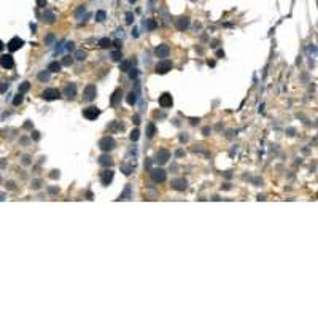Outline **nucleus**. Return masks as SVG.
I'll return each mask as SVG.
<instances>
[{
    "label": "nucleus",
    "instance_id": "obj_1",
    "mask_svg": "<svg viewBox=\"0 0 318 318\" xmlns=\"http://www.w3.org/2000/svg\"><path fill=\"white\" fill-rule=\"evenodd\" d=\"M115 146H116V142H115L113 137H103L99 142V148L102 151H105V153H108V151H111V150H115Z\"/></svg>",
    "mask_w": 318,
    "mask_h": 318
},
{
    "label": "nucleus",
    "instance_id": "obj_2",
    "mask_svg": "<svg viewBox=\"0 0 318 318\" xmlns=\"http://www.w3.org/2000/svg\"><path fill=\"white\" fill-rule=\"evenodd\" d=\"M154 70H156V73H159V75H164V73H167V72H169V70H172V62H170L169 59L159 61V62L156 64Z\"/></svg>",
    "mask_w": 318,
    "mask_h": 318
},
{
    "label": "nucleus",
    "instance_id": "obj_3",
    "mask_svg": "<svg viewBox=\"0 0 318 318\" xmlns=\"http://www.w3.org/2000/svg\"><path fill=\"white\" fill-rule=\"evenodd\" d=\"M42 97L45 100H56V99L61 97V91L57 87H48V89H45L42 92Z\"/></svg>",
    "mask_w": 318,
    "mask_h": 318
},
{
    "label": "nucleus",
    "instance_id": "obj_4",
    "mask_svg": "<svg viewBox=\"0 0 318 318\" xmlns=\"http://www.w3.org/2000/svg\"><path fill=\"white\" fill-rule=\"evenodd\" d=\"M151 178H153V181L156 183H164L165 178H167V173L164 169H153L151 170Z\"/></svg>",
    "mask_w": 318,
    "mask_h": 318
},
{
    "label": "nucleus",
    "instance_id": "obj_5",
    "mask_svg": "<svg viewBox=\"0 0 318 318\" xmlns=\"http://www.w3.org/2000/svg\"><path fill=\"white\" fill-rule=\"evenodd\" d=\"M84 100H87V102H92L94 99H95V95H97V89H95V86L94 84H87L86 87H84Z\"/></svg>",
    "mask_w": 318,
    "mask_h": 318
},
{
    "label": "nucleus",
    "instance_id": "obj_6",
    "mask_svg": "<svg viewBox=\"0 0 318 318\" xmlns=\"http://www.w3.org/2000/svg\"><path fill=\"white\" fill-rule=\"evenodd\" d=\"M22 45H24V40H22V38H19V37H13L10 42H8L6 46H8V50L13 53V51H18L19 48H22Z\"/></svg>",
    "mask_w": 318,
    "mask_h": 318
},
{
    "label": "nucleus",
    "instance_id": "obj_7",
    "mask_svg": "<svg viewBox=\"0 0 318 318\" xmlns=\"http://www.w3.org/2000/svg\"><path fill=\"white\" fill-rule=\"evenodd\" d=\"M0 65L3 68H13L14 67V61L11 54H2L0 56Z\"/></svg>",
    "mask_w": 318,
    "mask_h": 318
},
{
    "label": "nucleus",
    "instance_id": "obj_8",
    "mask_svg": "<svg viewBox=\"0 0 318 318\" xmlns=\"http://www.w3.org/2000/svg\"><path fill=\"white\" fill-rule=\"evenodd\" d=\"M172 103H173V99H172V95L169 92H164L162 95H159V105H161L162 108L172 107Z\"/></svg>",
    "mask_w": 318,
    "mask_h": 318
},
{
    "label": "nucleus",
    "instance_id": "obj_9",
    "mask_svg": "<svg viewBox=\"0 0 318 318\" xmlns=\"http://www.w3.org/2000/svg\"><path fill=\"white\" fill-rule=\"evenodd\" d=\"M83 115H84V118L86 119H95V118H99V115H100V110L99 108H95V107H87L84 111H83Z\"/></svg>",
    "mask_w": 318,
    "mask_h": 318
},
{
    "label": "nucleus",
    "instance_id": "obj_10",
    "mask_svg": "<svg viewBox=\"0 0 318 318\" xmlns=\"http://www.w3.org/2000/svg\"><path fill=\"white\" fill-rule=\"evenodd\" d=\"M169 159H170V151H167V150L157 151V154H156V162L157 164H165Z\"/></svg>",
    "mask_w": 318,
    "mask_h": 318
},
{
    "label": "nucleus",
    "instance_id": "obj_11",
    "mask_svg": "<svg viewBox=\"0 0 318 318\" xmlns=\"http://www.w3.org/2000/svg\"><path fill=\"white\" fill-rule=\"evenodd\" d=\"M113 177H115V173L113 170H103L100 173V181H102V185H110L111 181H113Z\"/></svg>",
    "mask_w": 318,
    "mask_h": 318
},
{
    "label": "nucleus",
    "instance_id": "obj_12",
    "mask_svg": "<svg viewBox=\"0 0 318 318\" xmlns=\"http://www.w3.org/2000/svg\"><path fill=\"white\" fill-rule=\"evenodd\" d=\"M64 95L68 99H73L76 95V84L75 83H68L65 87H64Z\"/></svg>",
    "mask_w": 318,
    "mask_h": 318
},
{
    "label": "nucleus",
    "instance_id": "obj_13",
    "mask_svg": "<svg viewBox=\"0 0 318 318\" xmlns=\"http://www.w3.org/2000/svg\"><path fill=\"white\" fill-rule=\"evenodd\" d=\"M172 188L177 189V191H185L188 188V181L185 178H177L172 181Z\"/></svg>",
    "mask_w": 318,
    "mask_h": 318
},
{
    "label": "nucleus",
    "instance_id": "obj_14",
    "mask_svg": "<svg viewBox=\"0 0 318 318\" xmlns=\"http://www.w3.org/2000/svg\"><path fill=\"white\" fill-rule=\"evenodd\" d=\"M170 53V48L167 46V45H159L156 50H154V54L157 56V57H167Z\"/></svg>",
    "mask_w": 318,
    "mask_h": 318
},
{
    "label": "nucleus",
    "instance_id": "obj_15",
    "mask_svg": "<svg viewBox=\"0 0 318 318\" xmlns=\"http://www.w3.org/2000/svg\"><path fill=\"white\" fill-rule=\"evenodd\" d=\"M121 95H123V91L121 89H116L113 94H111V97H110V105L111 107H116L119 102H121Z\"/></svg>",
    "mask_w": 318,
    "mask_h": 318
},
{
    "label": "nucleus",
    "instance_id": "obj_16",
    "mask_svg": "<svg viewBox=\"0 0 318 318\" xmlns=\"http://www.w3.org/2000/svg\"><path fill=\"white\" fill-rule=\"evenodd\" d=\"M99 164L103 165V167H110V165H113V157L110 154H102L99 157Z\"/></svg>",
    "mask_w": 318,
    "mask_h": 318
},
{
    "label": "nucleus",
    "instance_id": "obj_17",
    "mask_svg": "<svg viewBox=\"0 0 318 318\" xmlns=\"http://www.w3.org/2000/svg\"><path fill=\"white\" fill-rule=\"evenodd\" d=\"M175 26H177L178 30H185V29L189 27V19L186 18V16H185V18H178L177 22H175Z\"/></svg>",
    "mask_w": 318,
    "mask_h": 318
},
{
    "label": "nucleus",
    "instance_id": "obj_18",
    "mask_svg": "<svg viewBox=\"0 0 318 318\" xmlns=\"http://www.w3.org/2000/svg\"><path fill=\"white\" fill-rule=\"evenodd\" d=\"M42 18H43V22H46V24H53V22H54V19H56V16H54V13H53V11L45 10V13L42 14Z\"/></svg>",
    "mask_w": 318,
    "mask_h": 318
},
{
    "label": "nucleus",
    "instance_id": "obj_19",
    "mask_svg": "<svg viewBox=\"0 0 318 318\" xmlns=\"http://www.w3.org/2000/svg\"><path fill=\"white\" fill-rule=\"evenodd\" d=\"M124 129V126L121 123H118V121H113L110 126H108V131L110 132H116V131H123Z\"/></svg>",
    "mask_w": 318,
    "mask_h": 318
},
{
    "label": "nucleus",
    "instance_id": "obj_20",
    "mask_svg": "<svg viewBox=\"0 0 318 318\" xmlns=\"http://www.w3.org/2000/svg\"><path fill=\"white\" fill-rule=\"evenodd\" d=\"M134 167H135V164H126V162H123L121 164V170L124 172V175H131L132 170H134Z\"/></svg>",
    "mask_w": 318,
    "mask_h": 318
},
{
    "label": "nucleus",
    "instance_id": "obj_21",
    "mask_svg": "<svg viewBox=\"0 0 318 318\" xmlns=\"http://www.w3.org/2000/svg\"><path fill=\"white\" fill-rule=\"evenodd\" d=\"M110 57H111V61H115V62H121L123 54H121V51H119V50H116V51H111L110 53Z\"/></svg>",
    "mask_w": 318,
    "mask_h": 318
},
{
    "label": "nucleus",
    "instance_id": "obj_22",
    "mask_svg": "<svg viewBox=\"0 0 318 318\" xmlns=\"http://www.w3.org/2000/svg\"><path fill=\"white\" fill-rule=\"evenodd\" d=\"M126 102L129 103V105H135V102H137V94H135L134 91L127 94V97H126Z\"/></svg>",
    "mask_w": 318,
    "mask_h": 318
},
{
    "label": "nucleus",
    "instance_id": "obj_23",
    "mask_svg": "<svg viewBox=\"0 0 318 318\" xmlns=\"http://www.w3.org/2000/svg\"><path fill=\"white\" fill-rule=\"evenodd\" d=\"M61 67H62V64L57 62V61H54V62H51L50 65H48V70H50V72H59Z\"/></svg>",
    "mask_w": 318,
    "mask_h": 318
},
{
    "label": "nucleus",
    "instance_id": "obj_24",
    "mask_svg": "<svg viewBox=\"0 0 318 318\" xmlns=\"http://www.w3.org/2000/svg\"><path fill=\"white\" fill-rule=\"evenodd\" d=\"M131 61H121V64H119V70L121 72H129L131 70Z\"/></svg>",
    "mask_w": 318,
    "mask_h": 318
},
{
    "label": "nucleus",
    "instance_id": "obj_25",
    "mask_svg": "<svg viewBox=\"0 0 318 318\" xmlns=\"http://www.w3.org/2000/svg\"><path fill=\"white\" fill-rule=\"evenodd\" d=\"M154 134H156V127H154V124H153V123H150V124L146 126V137H148V139H151Z\"/></svg>",
    "mask_w": 318,
    "mask_h": 318
},
{
    "label": "nucleus",
    "instance_id": "obj_26",
    "mask_svg": "<svg viewBox=\"0 0 318 318\" xmlns=\"http://www.w3.org/2000/svg\"><path fill=\"white\" fill-rule=\"evenodd\" d=\"M105 18H107V13L103 11V10H100V11L95 13V21H97V22H103V21H105Z\"/></svg>",
    "mask_w": 318,
    "mask_h": 318
},
{
    "label": "nucleus",
    "instance_id": "obj_27",
    "mask_svg": "<svg viewBox=\"0 0 318 318\" xmlns=\"http://www.w3.org/2000/svg\"><path fill=\"white\" fill-rule=\"evenodd\" d=\"M29 89H30V83H29V81H24V83L19 84V89H18V91H19L21 94H24V92H27Z\"/></svg>",
    "mask_w": 318,
    "mask_h": 318
},
{
    "label": "nucleus",
    "instance_id": "obj_28",
    "mask_svg": "<svg viewBox=\"0 0 318 318\" xmlns=\"http://www.w3.org/2000/svg\"><path fill=\"white\" fill-rule=\"evenodd\" d=\"M50 73H51L50 70L42 72V73H38V80H40V81H48V80H50Z\"/></svg>",
    "mask_w": 318,
    "mask_h": 318
},
{
    "label": "nucleus",
    "instance_id": "obj_29",
    "mask_svg": "<svg viewBox=\"0 0 318 318\" xmlns=\"http://www.w3.org/2000/svg\"><path fill=\"white\" fill-rule=\"evenodd\" d=\"M110 45H111V40H108L107 37H103V38L99 40V46L100 48H108Z\"/></svg>",
    "mask_w": 318,
    "mask_h": 318
},
{
    "label": "nucleus",
    "instance_id": "obj_30",
    "mask_svg": "<svg viewBox=\"0 0 318 318\" xmlns=\"http://www.w3.org/2000/svg\"><path fill=\"white\" fill-rule=\"evenodd\" d=\"M86 56H87V54H86V51H83V50H78V51L75 53V57H76L78 61H84Z\"/></svg>",
    "mask_w": 318,
    "mask_h": 318
},
{
    "label": "nucleus",
    "instance_id": "obj_31",
    "mask_svg": "<svg viewBox=\"0 0 318 318\" xmlns=\"http://www.w3.org/2000/svg\"><path fill=\"white\" fill-rule=\"evenodd\" d=\"M62 65H72L73 64V57L72 56H64V59H62Z\"/></svg>",
    "mask_w": 318,
    "mask_h": 318
},
{
    "label": "nucleus",
    "instance_id": "obj_32",
    "mask_svg": "<svg viewBox=\"0 0 318 318\" xmlns=\"http://www.w3.org/2000/svg\"><path fill=\"white\" fill-rule=\"evenodd\" d=\"M139 137H140V131H139V129H134V131L131 132V140H132V142H137Z\"/></svg>",
    "mask_w": 318,
    "mask_h": 318
},
{
    "label": "nucleus",
    "instance_id": "obj_33",
    "mask_svg": "<svg viewBox=\"0 0 318 318\" xmlns=\"http://www.w3.org/2000/svg\"><path fill=\"white\" fill-rule=\"evenodd\" d=\"M129 196H131V185H127L126 186V191L121 194V197H119V199H129Z\"/></svg>",
    "mask_w": 318,
    "mask_h": 318
},
{
    "label": "nucleus",
    "instance_id": "obj_34",
    "mask_svg": "<svg viewBox=\"0 0 318 318\" xmlns=\"http://www.w3.org/2000/svg\"><path fill=\"white\" fill-rule=\"evenodd\" d=\"M22 102V94L21 92H18V95L13 99V105H19V103Z\"/></svg>",
    "mask_w": 318,
    "mask_h": 318
},
{
    "label": "nucleus",
    "instance_id": "obj_35",
    "mask_svg": "<svg viewBox=\"0 0 318 318\" xmlns=\"http://www.w3.org/2000/svg\"><path fill=\"white\" fill-rule=\"evenodd\" d=\"M54 38H56V37H54L53 34H48V35L45 37V43H46V45H51V43L54 42Z\"/></svg>",
    "mask_w": 318,
    "mask_h": 318
},
{
    "label": "nucleus",
    "instance_id": "obj_36",
    "mask_svg": "<svg viewBox=\"0 0 318 318\" xmlns=\"http://www.w3.org/2000/svg\"><path fill=\"white\" fill-rule=\"evenodd\" d=\"M156 27H157L156 21H154V19H148V29H150V30H154Z\"/></svg>",
    "mask_w": 318,
    "mask_h": 318
},
{
    "label": "nucleus",
    "instance_id": "obj_37",
    "mask_svg": "<svg viewBox=\"0 0 318 318\" xmlns=\"http://www.w3.org/2000/svg\"><path fill=\"white\" fill-rule=\"evenodd\" d=\"M132 21H134V14H132V11H129L126 14V22L127 24H132Z\"/></svg>",
    "mask_w": 318,
    "mask_h": 318
},
{
    "label": "nucleus",
    "instance_id": "obj_38",
    "mask_svg": "<svg viewBox=\"0 0 318 318\" xmlns=\"http://www.w3.org/2000/svg\"><path fill=\"white\" fill-rule=\"evenodd\" d=\"M137 75H139V72L135 70V68H131V70H129V76H131V80L137 78Z\"/></svg>",
    "mask_w": 318,
    "mask_h": 318
},
{
    "label": "nucleus",
    "instance_id": "obj_39",
    "mask_svg": "<svg viewBox=\"0 0 318 318\" xmlns=\"http://www.w3.org/2000/svg\"><path fill=\"white\" fill-rule=\"evenodd\" d=\"M8 89V83H0V94Z\"/></svg>",
    "mask_w": 318,
    "mask_h": 318
},
{
    "label": "nucleus",
    "instance_id": "obj_40",
    "mask_svg": "<svg viewBox=\"0 0 318 318\" xmlns=\"http://www.w3.org/2000/svg\"><path fill=\"white\" fill-rule=\"evenodd\" d=\"M37 5H38V8H45L46 6V0H37Z\"/></svg>",
    "mask_w": 318,
    "mask_h": 318
},
{
    "label": "nucleus",
    "instance_id": "obj_41",
    "mask_svg": "<svg viewBox=\"0 0 318 318\" xmlns=\"http://www.w3.org/2000/svg\"><path fill=\"white\" fill-rule=\"evenodd\" d=\"M132 121H134L135 124H139V123H140V116H139V115H134V116H132Z\"/></svg>",
    "mask_w": 318,
    "mask_h": 318
},
{
    "label": "nucleus",
    "instance_id": "obj_42",
    "mask_svg": "<svg viewBox=\"0 0 318 318\" xmlns=\"http://www.w3.org/2000/svg\"><path fill=\"white\" fill-rule=\"evenodd\" d=\"M32 188H35V189H38V188H40V180H35L34 183H32Z\"/></svg>",
    "mask_w": 318,
    "mask_h": 318
},
{
    "label": "nucleus",
    "instance_id": "obj_43",
    "mask_svg": "<svg viewBox=\"0 0 318 318\" xmlns=\"http://www.w3.org/2000/svg\"><path fill=\"white\" fill-rule=\"evenodd\" d=\"M50 177H51V178H57V177H59V172H57V170H53V173L50 175Z\"/></svg>",
    "mask_w": 318,
    "mask_h": 318
},
{
    "label": "nucleus",
    "instance_id": "obj_44",
    "mask_svg": "<svg viewBox=\"0 0 318 318\" xmlns=\"http://www.w3.org/2000/svg\"><path fill=\"white\" fill-rule=\"evenodd\" d=\"M32 137H34V140H38L40 139V134L35 131V132H32Z\"/></svg>",
    "mask_w": 318,
    "mask_h": 318
},
{
    "label": "nucleus",
    "instance_id": "obj_45",
    "mask_svg": "<svg viewBox=\"0 0 318 318\" xmlns=\"http://www.w3.org/2000/svg\"><path fill=\"white\" fill-rule=\"evenodd\" d=\"M6 186L10 188V189H14V183H13V181H8V183H6Z\"/></svg>",
    "mask_w": 318,
    "mask_h": 318
},
{
    "label": "nucleus",
    "instance_id": "obj_46",
    "mask_svg": "<svg viewBox=\"0 0 318 318\" xmlns=\"http://www.w3.org/2000/svg\"><path fill=\"white\" fill-rule=\"evenodd\" d=\"M113 43H115V46L118 48V50H119V48H121V42H119V40H115Z\"/></svg>",
    "mask_w": 318,
    "mask_h": 318
},
{
    "label": "nucleus",
    "instance_id": "obj_47",
    "mask_svg": "<svg viewBox=\"0 0 318 318\" xmlns=\"http://www.w3.org/2000/svg\"><path fill=\"white\" fill-rule=\"evenodd\" d=\"M204 135H209V132H210V127H204Z\"/></svg>",
    "mask_w": 318,
    "mask_h": 318
},
{
    "label": "nucleus",
    "instance_id": "obj_48",
    "mask_svg": "<svg viewBox=\"0 0 318 318\" xmlns=\"http://www.w3.org/2000/svg\"><path fill=\"white\" fill-rule=\"evenodd\" d=\"M24 164H29V156H24V161H22Z\"/></svg>",
    "mask_w": 318,
    "mask_h": 318
},
{
    "label": "nucleus",
    "instance_id": "obj_49",
    "mask_svg": "<svg viewBox=\"0 0 318 318\" xmlns=\"http://www.w3.org/2000/svg\"><path fill=\"white\" fill-rule=\"evenodd\" d=\"M3 46H5V45H3V42H2V40H0V51L3 50Z\"/></svg>",
    "mask_w": 318,
    "mask_h": 318
},
{
    "label": "nucleus",
    "instance_id": "obj_50",
    "mask_svg": "<svg viewBox=\"0 0 318 318\" xmlns=\"http://www.w3.org/2000/svg\"><path fill=\"white\" fill-rule=\"evenodd\" d=\"M135 2H137V0H129V3H135Z\"/></svg>",
    "mask_w": 318,
    "mask_h": 318
},
{
    "label": "nucleus",
    "instance_id": "obj_51",
    "mask_svg": "<svg viewBox=\"0 0 318 318\" xmlns=\"http://www.w3.org/2000/svg\"><path fill=\"white\" fill-rule=\"evenodd\" d=\"M316 196H318V194H316Z\"/></svg>",
    "mask_w": 318,
    "mask_h": 318
}]
</instances>
